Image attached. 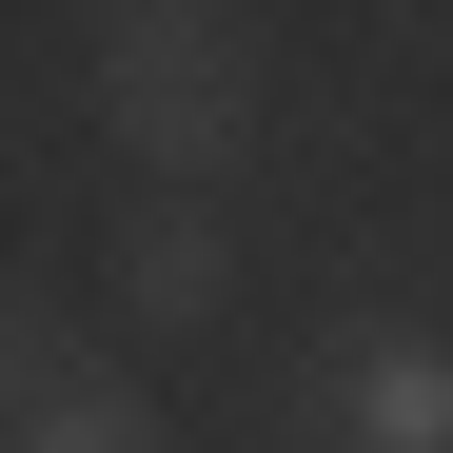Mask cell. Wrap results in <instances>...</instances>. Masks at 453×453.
Listing matches in <instances>:
<instances>
[{
    "label": "cell",
    "mask_w": 453,
    "mask_h": 453,
    "mask_svg": "<svg viewBox=\"0 0 453 453\" xmlns=\"http://www.w3.org/2000/svg\"><path fill=\"white\" fill-rule=\"evenodd\" d=\"M80 99L99 138L138 158V197H197L217 158H257V20L237 0H99V40H80Z\"/></svg>",
    "instance_id": "6da1fadb"
},
{
    "label": "cell",
    "mask_w": 453,
    "mask_h": 453,
    "mask_svg": "<svg viewBox=\"0 0 453 453\" xmlns=\"http://www.w3.org/2000/svg\"><path fill=\"white\" fill-rule=\"evenodd\" d=\"M276 453H453V335L434 316H335L276 374Z\"/></svg>",
    "instance_id": "7a4b0ae2"
},
{
    "label": "cell",
    "mask_w": 453,
    "mask_h": 453,
    "mask_svg": "<svg viewBox=\"0 0 453 453\" xmlns=\"http://www.w3.org/2000/svg\"><path fill=\"white\" fill-rule=\"evenodd\" d=\"M217 296H237V237H217V197H119V316H138V335H197Z\"/></svg>",
    "instance_id": "3957f363"
},
{
    "label": "cell",
    "mask_w": 453,
    "mask_h": 453,
    "mask_svg": "<svg viewBox=\"0 0 453 453\" xmlns=\"http://www.w3.org/2000/svg\"><path fill=\"white\" fill-rule=\"evenodd\" d=\"M80 374H99V355L59 335V296H20V276H0V453H20L59 395H80Z\"/></svg>",
    "instance_id": "277c9868"
},
{
    "label": "cell",
    "mask_w": 453,
    "mask_h": 453,
    "mask_svg": "<svg viewBox=\"0 0 453 453\" xmlns=\"http://www.w3.org/2000/svg\"><path fill=\"white\" fill-rule=\"evenodd\" d=\"M20 453H158V414H138V374H80V395H59Z\"/></svg>",
    "instance_id": "5b68a950"
}]
</instances>
